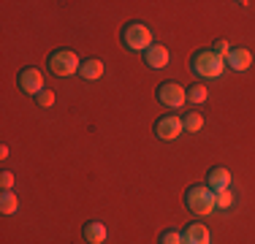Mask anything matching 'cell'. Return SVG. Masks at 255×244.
Listing matches in <instances>:
<instances>
[{
  "mask_svg": "<svg viewBox=\"0 0 255 244\" xmlns=\"http://www.w3.org/2000/svg\"><path fill=\"white\" fill-rule=\"evenodd\" d=\"M190 71L198 79H220L226 73V60L215 54L212 49H198L190 57Z\"/></svg>",
  "mask_w": 255,
  "mask_h": 244,
  "instance_id": "6da1fadb",
  "label": "cell"
},
{
  "mask_svg": "<svg viewBox=\"0 0 255 244\" xmlns=\"http://www.w3.org/2000/svg\"><path fill=\"white\" fill-rule=\"evenodd\" d=\"M120 41L125 44V49L144 54L152 46V30H149L147 22H128L125 27L120 30Z\"/></svg>",
  "mask_w": 255,
  "mask_h": 244,
  "instance_id": "7a4b0ae2",
  "label": "cell"
},
{
  "mask_svg": "<svg viewBox=\"0 0 255 244\" xmlns=\"http://www.w3.org/2000/svg\"><path fill=\"white\" fill-rule=\"evenodd\" d=\"M185 206L193 212V215L206 217V215H212V212L217 209L215 193L206 187V182H204V185H190V187L185 190Z\"/></svg>",
  "mask_w": 255,
  "mask_h": 244,
  "instance_id": "3957f363",
  "label": "cell"
},
{
  "mask_svg": "<svg viewBox=\"0 0 255 244\" xmlns=\"http://www.w3.org/2000/svg\"><path fill=\"white\" fill-rule=\"evenodd\" d=\"M46 68H49L54 76L65 79V76H74L82 68V60L74 49H54V52L46 57Z\"/></svg>",
  "mask_w": 255,
  "mask_h": 244,
  "instance_id": "277c9868",
  "label": "cell"
},
{
  "mask_svg": "<svg viewBox=\"0 0 255 244\" xmlns=\"http://www.w3.org/2000/svg\"><path fill=\"white\" fill-rule=\"evenodd\" d=\"M157 103H163L166 109H182L187 103V90L177 82H160L155 90Z\"/></svg>",
  "mask_w": 255,
  "mask_h": 244,
  "instance_id": "5b68a950",
  "label": "cell"
},
{
  "mask_svg": "<svg viewBox=\"0 0 255 244\" xmlns=\"http://www.w3.org/2000/svg\"><path fill=\"white\" fill-rule=\"evenodd\" d=\"M16 87L22 90V93H27L30 98H35L44 87V73H41L35 65H27V68L19 71V76H16Z\"/></svg>",
  "mask_w": 255,
  "mask_h": 244,
  "instance_id": "8992f818",
  "label": "cell"
},
{
  "mask_svg": "<svg viewBox=\"0 0 255 244\" xmlns=\"http://www.w3.org/2000/svg\"><path fill=\"white\" fill-rule=\"evenodd\" d=\"M182 117L177 114H163L160 120L155 122V136L160 138V141H174V138L182 136Z\"/></svg>",
  "mask_w": 255,
  "mask_h": 244,
  "instance_id": "52a82bcc",
  "label": "cell"
},
{
  "mask_svg": "<svg viewBox=\"0 0 255 244\" xmlns=\"http://www.w3.org/2000/svg\"><path fill=\"white\" fill-rule=\"evenodd\" d=\"M231 182H234V176H231V171L226 166H215V168L206 171V187H209L212 193L231 190Z\"/></svg>",
  "mask_w": 255,
  "mask_h": 244,
  "instance_id": "ba28073f",
  "label": "cell"
},
{
  "mask_svg": "<svg viewBox=\"0 0 255 244\" xmlns=\"http://www.w3.org/2000/svg\"><path fill=\"white\" fill-rule=\"evenodd\" d=\"M253 65V52L245 46H231L228 57H226V68L236 71V73H245Z\"/></svg>",
  "mask_w": 255,
  "mask_h": 244,
  "instance_id": "9c48e42d",
  "label": "cell"
},
{
  "mask_svg": "<svg viewBox=\"0 0 255 244\" xmlns=\"http://www.w3.org/2000/svg\"><path fill=\"white\" fill-rule=\"evenodd\" d=\"M141 57H144V63H147V68L160 71V68H166V65H168L171 52H168V46H163V44H152L147 52L141 54Z\"/></svg>",
  "mask_w": 255,
  "mask_h": 244,
  "instance_id": "30bf717a",
  "label": "cell"
},
{
  "mask_svg": "<svg viewBox=\"0 0 255 244\" xmlns=\"http://www.w3.org/2000/svg\"><path fill=\"white\" fill-rule=\"evenodd\" d=\"M182 244H212V234L204 223H190L182 231Z\"/></svg>",
  "mask_w": 255,
  "mask_h": 244,
  "instance_id": "8fae6325",
  "label": "cell"
},
{
  "mask_svg": "<svg viewBox=\"0 0 255 244\" xmlns=\"http://www.w3.org/2000/svg\"><path fill=\"white\" fill-rule=\"evenodd\" d=\"M82 239L87 244H103L109 239V231H106L103 223H98V220H90V223H84V228H82Z\"/></svg>",
  "mask_w": 255,
  "mask_h": 244,
  "instance_id": "7c38bea8",
  "label": "cell"
},
{
  "mask_svg": "<svg viewBox=\"0 0 255 244\" xmlns=\"http://www.w3.org/2000/svg\"><path fill=\"white\" fill-rule=\"evenodd\" d=\"M103 60L98 57H87V60H82V68H79V76L84 79V82H98V79L103 76Z\"/></svg>",
  "mask_w": 255,
  "mask_h": 244,
  "instance_id": "4fadbf2b",
  "label": "cell"
},
{
  "mask_svg": "<svg viewBox=\"0 0 255 244\" xmlns=\"http://www.w3.org/2000/svg\"><path fill=\"white\" fill-rule=\"evenodd\" d=\"M0 212L3 215H16L19 212V198H16L14 190H3V195H0Z\"/></svg>",
  "mask_w": 255,
  "mask_h": 244,
  "instance_id": "5bb4252c",
  "label": "cell"
},
{
  "mask_svg": "<svg viewBox=\"0 0 255 244\" xmlns=\"http://www.w3.org/2000/svg\"><path fill=\"white\" fill-rule=\"evenodd\" d=\"M185 90H187V101H190L193 106H201V103H206V98H209V90H206L201 82L190 84V87H185Z\"/></svg>",
  "mask_w": 255,
  "mask_h": 244,
  "instance_id": "9a60e30c",
  "label": "cell"
},
{
  "mask_svg": "<svg viewBox=\"0 0 255 244\" xmlns=\"http://www.w3.org/2000/svg\"><path fill=\"white\" fill-rule=\"evenodd\" d=\"M182 127H185L187 133H198L204 127V114H198V112L185 114V117H182Z\"/></svg>",
  "mask_w": 255,
  "mask_h": 244,
  "instance_id": "2e32d148",
  "label": "cell"
},
{
  "mask_svg": "<svg viewBox=\"0 0 255 244\" xmlns=\"http://www.w3.org/2000/svg\"><path fill=\"white\" fill-rule=\"evenodd\" d=\"M157 244H182V231L166 228V231L160 234V239H157Z\"/></svg>",
  "mask_w": 255,
  "mask_h": 244,
  "instance_id": "e0dca14e",
  "label": "cell"
},
{
  "mask_svg": "<svg viewBox=\"0 0 255 244\" xmlns=\"http://www.w3.org/2000/svg\"><path fill=\"white\" fill-rule=\"evenodd\" d=\"M215 204H217V209H231V206H234V193L231 190L215 193Z\"/></svg>",
  "mask_w": 255,
  "mask_h": 244,
  "instance_id": "ac0fdd59",
  "label": "cell"
},
{
  "mask_svg": "<svg viewBox=\"0 0 255 244\" xmlns=\"http://www.w3.org/2000/svg\"><path fill=\"white\" fill-rule=\"evenodd\" d=\"M33 101L38 103L41 109H49V106H54V93H52V90H41V93L35 95Z\"/></svg>",
  "mask_w": 255,
  "mask_h": 244,
  "instance_id": "d6986e66",
  "label": "cell"
},
{
  "mask_svg": "<svg viewBox=\"0 0 255 244\" xmlns=\"http://www.w3.org/2000/svg\"><path fill=\"white\" fill-rule=\"evenodd\" d=\"M209 49H212L215 54H220L223 60H226V57H228V52H231V46H228V41H226V38H217V41H215V44H212Z\"/></svg>",
  "mask_w": 255,
  "mask_h": 244,
  "instance_id": "ffe728a7",
  "label": "cell"
},
{
  "mask_svg": "<svg viewBox=\"0 0 255 244\" xmlns=\"http://www.w3.org/2000/svg\"><path fill=\"white\" fill-rule=\"evenodd\" d=\"M14 182H16V176L11 174V171H3V174H0V185H3V190H11Z\"/></svg>",
  "mask_w": 255,
  "mask_h": 244,
  "instance_id": "44dd1931",
  "label": "cell"
}]
</instances>
